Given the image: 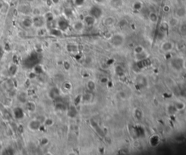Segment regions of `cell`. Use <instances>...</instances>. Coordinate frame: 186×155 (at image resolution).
<instances>
[{
	"mask_svg": "<svg viewBox=\"0 0 186 155\" xmlns=\"http://www.w3.org/2000/svg\"><path fill=\"white\" fill-rule=\"evenodd\" d=\"M88 86H89L90 89H92V90L95 89V83H94V82H93V81H90V82H89V83H88Z\"/></svg>",
	"mask_w": 186,
	"mask_h": 155,
	"instance_id": "4fadbf2b",
	"label": "cell"
},
{
	"mask_svg": "<svg viewBox=\"0 0 186 155\" xmlns=\"http://www.w3.org/2000/svg\"><path fill=\"white\" fill-rule=\"evenodd\" d=\"M109 4L112 8L119 9L123 5V0H110Z\"/></svg>",
	"mask_w": 186,
	"mask_h": 155,
	"instance_id": "3957f363",
	"label": "cell"
},
{
	"mask_svg": "<svg viewBox=\"0 0 186 155\" xmlns=\"http://www.w3.org/2000/svg\"><path fill=\"white\" fill-rule=\"evenodd\" d=\"M186 15V9L183 7H178L176 9V15L178 18H183Z\"/></svg>",
	"mask_w": 186,
	"mask_h": 155,
	"instance_id": "5b68a950",
	"label": "cell"
},
{
	"mask_svg": "<svg viewBox=\"0 0 186 155\" xmlns=\"http://www.w3.org/2000/svg\"><path fill=\"white\" fill-rule=\"evenodd\" d=\"M95 1L97 2V3H102V2H103L105 0H95Z\"/></svg>",
	"mask_w": 186,
	"mask_h": 155,
	"instance_id": "9a60e30c",
	"label": "cell"
},
{
	"mask_svg": "<svg viewBox=\"0 0 186 155\" xmlns=\"http://www.w3.org/2000/svg\"><path fill=\"white\" fill-rule=\"evenodd\" d=\"M180 32H181L182 34L184 33V34H185L186 33V23H182L180 25Z\"/></svg>",
	"mask_w": 186,
	"mask_h": 155,
	"instance_id": "7c38bea8",
	"label": "cell"
},
{
	"mask_svg": "<svg viewBox=\"0 0 186 155\" xmlns=\"http://www.w3.org/2000/svg\"><path fill=\"white\" fill-rule=\"evenodd\" d=\"M132 7L134 10H137V11H140V9L143 8V3L140 1H137L135 2L132 5Z\"/></svg>",
	"mask_w": 186,
	"mask_h": 155,
	"instance_id": "30bf717a",
	"label": "cell"
},
{
	"mask_svg": "<svg viewBox=\"0 0 186 155\" xmlns=\"http://www.w3.org/2000/svg\"><path fill=\"white\" fill-rule=\"evenodd\" d=\"M172 47H173V44L172 43L167 41L163 44L162 49H164V51H170L172 49Z\"/></svg>",
	"mask_w": 186,
	"mask_h": 155,
	"instance_id": "ba28073f",
	"label": "cell"
},
{
	"mask_svg": "<svg viewBox=\"0 0 186 155\" xmlns=\"http://www.w3.org/2000/svg\"><path fill=\"white\" fill-rule=\"evenodd\" d=\"M96 20L97 19L95 18L93 16H92L90 15H87L86 16L84 19V23L89 25V26H92L93 25H95V23H96Z\"/></svg>",
	"mask_w": 186,
	"mask_h": 155,
	"instance_id": "277c9868",
	"label": "cell"
},
{
	"mask_svg": "<svg viewBox=\"0 0 186 155\" xmlns=\"http://www.w3.org/2000/svg\"><path fill=\"white\" fill-rule=\"evenodd\" d=\"M148 18H149V20L152 22V23H156L158 20V18L157 14L154 12H151L149 15H148Z\"/></svg>",
	"mask_w": 186,
	"mask_h": 155,
	"instance_id": "52a82bcc",
	"label": "cell"
},
{
	"mask_svg": "<svg viewBox=\"0 0 186 155\" xmlns=\"http://www.w3.org/2000/svg\"><path fill=\"white\" fill-rule=\"evenodd\" d=\"M178 23V20L175 18H172L170 20H169V25H171L172 27H174V26H176L177 25Z\"/></svg>",
	"mask_w": 186,
	"mask_h": 155,
	"instance_id": "8fae6325",
	"label": "cell"
},
{
	"mask_svg": "<svg viewBox=\"0 0 186 155\" xmlns=\"http://www.w3.org/2000/svg\"><path fill=\"white\" fill-rule=\"evenodd\" d=\"M123 40H124V38H123L121 35L116 34V35L113 36L111 37L110 42H111V44L113 45H114V46H120L122 44V42H123Z\"/></svg>",
	"mask_w": 186,
	"mask_h": 155,
	"instance_id": "7a4b0ae2",
	"label": "cell"
},
{
	"mask_svg": "<svg viewBox=\"0 0 186 155\" xmlns=\"http://www.w3.org/2000/svg\"><path fill=\"white\" fill-rule=\"evenodd\" d=\"M74 29L76 30V31H81L84 27V23H82L81 21H78L76 23L74 24Z\"/></svg>",
	"mask_w": 186,
	"mask_h": 155,
	"instance_id": "9c48e42d",
	"label": "cell"
},
{
	"mask_svg": "<svg viewBox=\"0 0 186 155\" xmlns=\"http://www.w3.org/2000/svg\"><path fill=\"white\" fill-rule=\"evenodd\" d=\"M115 23V19L113 17H108L104 20V24L106 26H111Z\"/></svg>",
	"mask_w": 186,
	"mask_h": 155,
	"instance_id": "8992f818",
	"label": "cell"
},
{
	"mask_svg": "<svg viewBox=\"0 0 186 155\" xmlns=\"http://www.w3.org/2000/svg\"><path fill=\"white\" fill-rule=\"evenodd\" d=\"M90 15L95 18L99 19L103 15V9L98 6H92L90 9Z\"/></svg>",
	"mask_w": 186,
	"mask_h": 155,
	"instance_id": "6da1fadb",
	"label": "cell"
},
{
	"mask_svg": "<svg viewBox=\"0 0 186 155\" xmlns=\"http://www.w3.org/2000/svg\"><path fill=\"white\" fill-rule=\"evenodd\" d=\"M84 2H85V0H76V4L77 5H79V6H81L84 3Z\"/></svg>",
	"mask_w": 186,
	"mask_h": 155,
	"instance_id": "5bb4252c",
	"label": "cell"
}]
</instances>
